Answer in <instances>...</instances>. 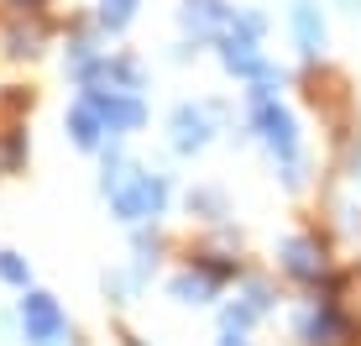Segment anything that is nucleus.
Segmentation results:
<instances>
[{
    "instance_id": "1",
    "label": "nucleus",
    "mask_w": 361,
    "mask_h": 346,
    "mask_svg": "<svg viewBox=\"0 0 361 346\" xmlns=\"http://www.w3.org/2000/svg\"><path fill=\"white\" fill-rule=\"evenodd\" d=\"M252 100H257V126H262L267 147H272V153H283V157H293L298 137H293V121H288V110H278V105H272V100H267V90H257Z\"/></svg>"
},
{
    "instance_id": "9",
    "label": "nucleus",
    "mask_w": 361,
    "mask_h": 346,
    "mask_svg": "<svg viewBox=\"0 0 361 346\" xmlns=\"http://www.w3.org/2000/svg\"><path fill=\"white\" fill-rule=\"evenodd\" d=\"M288 268H293L298 278H314L319 268H325V257H319L309 241H288Z\"/></svg>"
},
{
    "instance_id": "2",
    "label": "nucleus",
    "mask_w": 361,
    "mask_h": 346,
    "mask_svg": "<svg viewBox=\"0 0 361 346\" xmlns=\"http://www.w3.org/2000/svg\"><path fill=\"white\" fill-rule=\"evenodd\" d=\"M21 320H27V336L53 346L58 336H63V315H58V304L47 299V294H27L21 299Z\"/></svg>"
},
{
    "instance_id": "11",
    "label": "nucleus",
    "mask_w": 361,
    "mask_h": 346,
    "mask_svg": "<svg viewBox=\"0 0 361 346\" xmlns=\"http://www.w3.org/2000/svg\"><path fill=\"white\" fill-rule=\"evenodd\" d=\"M131 6H136V0H105V6H99V21H105L110 32H121L131 21Z\"/></svg>"
},
{
    "instance_id": "10",
    "label": "nucleus",
    "mask_w": 361,
    "mask_h": 346,
    "mask_svg": "<svg viewBox=\"0 0 361 346\" xmlns=\"http://www.w3.org/2000/svg\"><path fill=\"white\" fill-rule=\"evenodd\" d=\"M68 131H73V142H79V147H94V142H99V116H94V105H84V110H73V121H68Z\"/></svg>"
},
{
    "instance_id": "8",
    "label": "nucleus",
    "mask_w": 361,
    "mask_h": 346,
    "mask_svg": "<svg viewBox=\"0 0 361 346\" xmlns=\"http://www.w3.org/2000/svg\"><path fill=\"white\" fill-rule=\"evenodd\" d=\"M183 16H189L194 32H215L220 21H226V11H220V0H189V11H183Z\"/></svg>"
},
{
    "instance_id": "12",
    "label": "nucleus",
    "mask_w": 361,
    "mask_h": 346,
    "mask_svg": "<svg viewBox=\"0 0 361 346\" xmlns=\"http://www.w3.org/2000/svg\"><path fill=\"white\" fill-rule=\"evenodd\" d=\"M84 79H110V84H136V68H131V64H99V68H84Z\"/></svg>"
},
{
    "instance_id": "13",
    "label": "nucleus",
    "mask_w": 361,
    "mask_h": 346,
    "mask_svg": "<svg viewBox=\"0 0 361 346\" xmlns=\"http://www.w3.org/2000/svg\"><path fill=\"white\" fill-rule=\"evenodd\" d=\"M0 278H6V283H27V263L11 257V252H0Z\"/></svg>"
},
{
    "instance_id": "7",
    "label": "nucleus",
    "mask_w": 361,
    "mask_h": 346,
    "mask_svg": "<svg viewBox=\"0 0 361 346\" xmlns=\"http://www.w3.org/2000/svg\"><path fill=\"white\" fill-rule=\"evenodd\" d=\"M209 137V126H204V116H199V110H189V105H183L178 110V116H173V142H178L183 147V153H194V147L199 142H204Z\"/></svg>"
},
{
    "instance_id": "3",
    "label": "nucleus",
    "mask_w": 361,
    "mask_h": 346,
    "mask_svg": "<svg viewBox=\"0 0 361 346\" xmlns=\"http://www.w3.org/2000/svg\"><path fill=\"white\" fill-rule=\"evenodd\" d=\"M163 179H136L131 189H121L116 194V210L126 220H147V215H157V210H163Z\"/></svg>"
},
{
    "instance_id": "6",
    "label": "nucleus",
    "mask_w": 361,
    "mask_h": 346,
    "mask_svg": "<svg viewBox=\"0 0 361 346\" xmlns=\"http://www.w3.org/2000/svg\"><path fill=\"white\" fill-rule=\"evenodd\" d=\"M293 32H298V47H304L309 58L325 47V27H319V16H314V6H309V0H298V6H293Z\"/></svg>"
},
{
    "instance_id": "5",
    "label": "nucleus",
    "mask_w": 361,
    "mask_h": 346,
    "mask_svg": "<svg viewBox=\"0 0 361 346\" xmlns=\"http://www.w3.org/2000/svg\"><path fill=\"white\" fill-rule=\"evenodd\" d=\"M226 68H231V73H246V79H278V73L257 58V47L241 42V37H231V42H226Z\"/></svg>"
},
{
    "instance_id": "4",
    "label": "nucleus",
    "mask_w": 361,
    "mask_h": 346,
    "mask_svg": "<svg viewBox=\"0 0 361 346\" xmlns=\"http://www.w3.org/2000/svg\"><path fill=\"white\" fill-rule=\"evenodd\" d=\"M90 105H94V116L99 121H105V126H121V131H126V126H142V105H136V100H121V95H90Z\"/></svg>"
},
{
    "instance_id": "14",
    "label": "nucleus",
    "mask_w": 361,
    "mask_h": 346,
    "mask_svg": "<svg viewBox=\"0 0 361 346\" xmlns=\"http://www.w3.org/2000/svg\"><path fill=\"white\" fill-rule=\"evenodd\" d=\"M226 346H241V341H226Z\"/></svg>"
}]
</instances>
